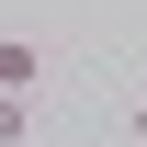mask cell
Wrapping results in <instances>:
<instances>
[{
	"label": "cell",
	"mask_w": 147,
	"mask_h": 147,
	"mask_svg": "<svg viewBox=\"0 0 147 147\" xmlns=\"http://www.w3.org/2000/svg\"><path fill=\"white\" fill-rule=\"evenodd\" d=\"M125 125H136V147H147V102H136V113H125Z\"/></svg>",
	"instance_id": "3"
},
{
	"label": "cell",
	"mask_w": 147,
	"mask_h": 147,
	"mask_svg": "<svg viewBox=\"0 0 147 147\" xmlns=\"http://www.w3.org/2000/svg\"><path fill=\"white\" fill-rule=\"evenodd\" d=\"M34 136V102H0V147H23Z\"/></svg>",
	"instance_id": "2"
},
{
	"label": "cell",
	"mask_w": 147,
	"mask_h": 147,
	"mask_svg": "<svg viewBox=\"0 0 147 147\" xmlns=\"http://www.w3.org/2000/svg\"><path fill=\"white\" fill-rule=\"evenodd\" d=\"M34 79H45V45L34 34H0V102H34Z\"/></svg>",
	"instance_id": "1"
}]
</instances>
